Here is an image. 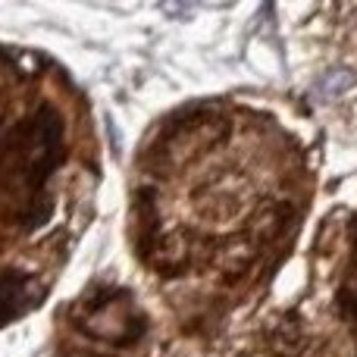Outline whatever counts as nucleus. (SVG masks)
Listing matches in <instances>:
<instances>
[{"instance_id":"nucleus-1","label":"nucleus","mask_w":357,"mask_h":357,"mask_svg":"<svg viewBox=\"0 0 357 357\" xmlns=\"http://www.w3.org/2000/svg\"><path fill=\"white\" fill-rule=\"evenodd\" d=\"M317 173L314 126L264 100H197L148 132L129 238L185 329L213 333L264 295L307 222Z\"/></svg>"},{"instance_id":"nucleus-2","label":"nucleus","mask_w":357,"mask_h":357,"mask_svg":"<svg viewBox=\"0 0 357 357\" xmlns=\"http://www.w3.org/2000/svg\"><path fill=\"white\" fill-rule=\"evenodd\" d=\"M285 329L295 357H357V176L339 185L317 226L304 291Z\"/></svg>"},{"instance_id":"nucleus-3","label":"nucleus","mask_w":357,"mask_h":357,"mask_svg":"<svg viewBox=\"0 0 357 357\" xmlns=\"http://www.w3.org/2000/svg\"><path fill=\"white\" fill-rule=\"evenodd\" d=\"M291 16V63L317 110L357 142V3H317Z\"/></svg>"}]
</instances>
